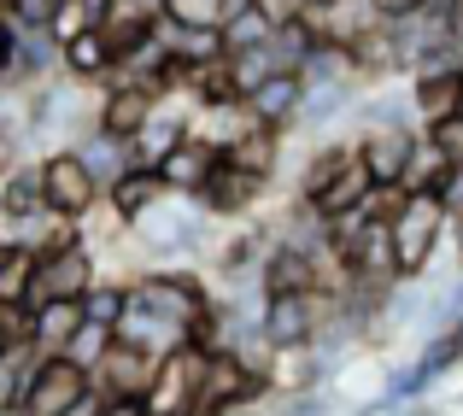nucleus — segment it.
<instances>
[{"instance_id": "nucleus-1", "label": "nucleus", "mask_w": 463, "mask_h": 416, "mask_svg": "<svg viewBox=\"0 0 463 416\" xmlns=\"http://www.w3.org/2000/svg\"><path fill=\"white\" fill-rule=\"evenodd\" d=\"M217 352L200 346H170L165 358L153 364V382H147V416H200V393H205V370H212Z\"/></svg>"}, {"instance_id": "nucleus-2", "label": "nucleus", "mask_w": 463, "mask_h": 416, "mask_svg": "<svg viewBox=\"0 0 463 416\" xmlns=\"http://www.w3.org/2000/svg\"><path fill=\"white\" fill-rule=\"evenodd\" d=\"M387 229H393L399 276H422L429 259H434V241H440V229H446V205L434 200V194H399Z\"/></svg>"}, {"instance_id": "nucleus-3", "label": "nucleus", "mask_w": 463, "mask_h": 416, "mask_svg": "<svg viewBox=\"0 0 463 416\" xmlns=\"http://www.w3.org/2000/svg\"><path fill=\"white\" fill-rule=\"evenodd\" d=\"M89 399H94V375L77 358H65V352H53V358L42 352V364L30 375V393H24V416H82Z\"/></svg>"}, {"instance_id": "nucleus-4", "label": "nucleus", "mask_w": 463, "mask_h": 416, "mask_svg": "<svg viewBox=\"0 0 463 416\" xmlns=\"http://www.w3.org/2000/svg\"><path fill=\"white\" fill-rule=\"evenodd\" d=\"M100 194H106V188L94 182V170L82 165L77 147L42 158V205L59 217V223H77L82 212H94V200H100Z\"/></svg>"}, {"instance_id": "nucleus-5", "label": "nucleus", "mask_w": 463, "mask_h": 416, "mask_svg": "<svg viewBox=\"0 0 463 416\" xmlns=\"http://www.w3.org/2000/svg\"><path fill=\"white\" fill-rule=\"evenodd\" d=\"M129 305H141L147 317H158V323H170V328H182L188 335V323L205 311V288L194 276H141L136 288H129Z\"/></svg>"}, {"instance_id": "nucleus-6", "label": "nucleus", "mask_w": 463, "mask_h": 416, "mask_svg": "<svg viewBox=\"0 0 463 416\" xmlns=\"http://www.w3.org/2000/svg\"><path fill=\"white\" fill-rule=\"evenodd\" d=\"M270 393V370H247L241 358L217 352L212 370H205V393H200V416H235L241 405Z\"/></svg>"}, {"instance_id": "nucleus-7", "label": "nucleus", "mask_w": 463, "mask_h": 416, "mask_svg": "<svg viewBox=\"0 0 463 416\" xmlns=\"http://www.w3.org/2000/svg\"><path fill=\"white\" fill-rule=\"evenodd\" d=\"M89 288H94V252H89V241H77V247H65V252L35 259V288H30V305H24V311H35V305H47V299H82Z\"/></svg>"}, {"instance_id": "nucleus-8", "label": "nucleus", "mask_w": 463, "mask_h": 416, "mask_svg": "<svg viewBox=\"0 0 463 416\" xmlns=\"http://www.w3.org/2000/svg\"><path fill=\"white\" fill-rule=\"evenodd\" d=\"M158 100L165 94L147 89V82H112L106 89V100H100V118H94V129H100L106 141H136L141 129H147V118L158 112Z\"/></svg>"}, {"instance_id": "nucleus-9", "label": "nucleus", "mask_w": 463, "mask_h": 416, "mask_svg": "<svg viewBox=\"0 0 463 416\" xmlns=\"http://www.w3.org/2000/svg\"><path fill=\"white\" fill-rule=\"evenodd\" d=\"M411 112L429 129L463 112V59H440V65H422L411 77Z\"/></svg>"}, {"instance_id": "nucleus-10", "label": "nucleus", "mask_w": 463, "mask_h": 416, "mask_svg": "<svg viewBox=\"0 0 463 416\" xmlns=\"http://www.w3.org/2000/svg\"><path fill=\"white\" fill-rule=\"evenodd\" d=\"M358 165L370 170V182L375 188H393L399 194V182H405V170H411V153H417V136L411 129H382V124H370L358 136Z\"/></svg>"}, {"instance_id": "nucleus-11", "label": "nucleus", "mask_w": 463, "mask_h": 416, "mask_svg": "<svg viewBox=\"0 0 463 416\" xmlns=\"http://www.w3.org/2000/svg\"><path fill=\"white\" fill-rule=\"evenodd\" d=\"M264 340L276 352H299L311 346V328H317V293H282V299H264V317H259Z\"/></svg>"}, {"instance_id": "nucleus-12", "label": "nucleus", "mask_w": 463, "mask_h": 416, "mask_svg": "<svg viewBox=\"0 0 463 416\" xmlns=\"http://www.w3.org/2000/svg\"><path fill=\"white\" fill-rule=\"evenodd\" d=\"M306 89H311V82L299 77V71H270V77L247 94V112L259 118V124L282 129V124H294V118L306 112Z\"/></svg>"}, {"instance_id": "nucleus-13", "label": "nucleus", "mask_w": 463, "mask_h": 416, "mask_svg": "<svg viewBox=\"0 0 463 416\" xmlns=\"http://www.w3.org/2000/svg\"><path fill=\"white\" fill-rule=\"evenodd\" d=\"M264 194V182L259 176H247V170H235L223 153H217V165H212V176L194 188V200L205 205V212H217V217H235V212H247L252 200Z\"/></svg>"}, {"instance_id": "nucleus-14", "label": "nucleus", "mask_w": 463, "mask_h": 416, "mask_svg": "<svg viewBox=\"0 0 463 416\" xmlns=\"http://www.w3.org/2000/svg\"><path fill=\"white\" fill-rule=\"evenodd\" d=\"M212 165H217V147L205 141L200 129H188V136L158 158V182H165L170 194H194L205 176H212Z\"/></svg>"}, {"instance_id": "nucleus-15", "label": "nucleus", "mask_w": 463, "mask_h": 416, "mask_svg": "<svg viewBox=\"0 0 463 416\" xmlns=\"http://www.w3.org/2000/svg\"><path fill=\"white\" fill-rule=\"evenodd\" d=\"M264 299H282V293H317V259L299 241H282V247L264 252Z\"/></svg>"}, {"instance_id": "nucleus-16", "label": "nucleus", "mask_w": 463, "mask_h": 416, "mask_svg": "<svg viewBox=\"0 0 463 416\" xmlns=\"http://www.w3.org/2000/svg\"><path fill=\"white\" fill-rule=\"evenodd\" d=\"M306 18L317 24V35H323L328 47H358L364 35L382 30V12H375V0H340V6L306 12Z\"/></svg>"}, {"instance_id": "nucleus-17", "label": "nucleus", "mask_w": 463, "mask_h": 416, "mask_svg": "<svg viewBox=\"0 0 463 416\" xmlns=\"http://www.w3.org/2000/svg\"><path fill=\"white\" fill-rule=\"evenodd\" d=\"M223 158L235 170H247V176H259V182H270V170H276V158H282V129H270V124H259V118L247 112V129H241L235 141L223 147Z\"/></svg>"}, {"instance_id": "nucleus-18", "label": "nucleus", "mask_w": 463, "mask_h": 416, "mask_svg": "<svg viewBox=\"0 0 463 416\" xmlns=\"http://www.w3.org/2000/svg\"><path fill=\"white\" fill-rule=\"evenodd\" d=\"M89 323V311H82V299H47V305H35L30 311V340H35V352H65L71 340H77V328Z\"/></svg>"}, {"instance_id": "nucleus-19", "label": "nucleus", "mask_w": 463, "mask_h": 416, "mask_svg": "<svg viewBox=\"0 0 463 416\" xmlns=\"http://www.w3.org/2000/svg\"><path fill=\"white\" fill-rule=\"evenodd\" d=\"M153 364H158V358H147L141 346H124V340H112V352L94 364V382H100L106 393H147Z\"/></svg>"}, {"instance_id": "nucleus-20", "label": "nucleus", "mask_w": 463, "mask_h": 416, "mask_svg": "<svg viewBox=\"0 0 463 416\" xmlns=\"http://www.w3.org/2000/svg\"><path fill=\"white\" fill-rule=\"evenodd\" d=\"M370 194H375V182H370V170L358 165V153H352V165L340 170V176L328 182L323 194H317V200H311V212L323 217V223H340V217H352L364 200H370Z\"/></svg>"}, {"instance_id": "nucleus-21", "label": "nucleus", "mask_w": 463, "mask_h": 416, "mask_svg": "<svg viewBox=\"0 0 463 416\" xmlns=\"http://www.w3.org/2000/svg\"><path fill=\"white\" fill-rule=\"evenodd\" d=\"M158 200H165V182H158V170H136V165H129L118 182H106V205H112L124 223L147 217Z\"/></svg>"}, {"instance_id": "nucleus-22", "label": "nucleus", "mask_w": 463, "mask_h": 416, "mask_svg": "<svg viewBox=\"0 0 463 416\" xmlns=\"http://www.w3.org/2000/svg\"><path fill=\"white\" fill-rule=\"evenodd\" d=\"M59 65H65L77 82H100V77L118 71V53H112V42H106V30H82L77 42L59 47Z\"/></svg>"}, {"instance_id": "nucleus-23", "label": "nucleus", "mask_w": 463, "mask_h": 416, "mask_svg": "<svg viewBox=\"0 0 463 416\" xmlns=\"http://www.w3.org/2000/svg\"><path fill=\"white\" fill-rule=\"evenodd\" d=\"M136 229L153 252H188L194 247V217L176 212V205H165V200H158L147 217H136Z\"/></svg>"}, {"instance_id": "nucleus-24", "label": "nucleus", "mask_w": 463, "mask_h": 416, "mask_svg": "<svg viewBox=\"0 0 463 416\" xmlns=\"http://www.w3.org/2000/svg\"><path fill=\"white\" fill-rule=\"evenodd\" d=\"M247 0H158V18L170 30H223Z\"/></svg>"}, {"instance_id": "nucleus-25", "label": "nucleus", "mask_w": 463, "mask_h": 416, "mask_svg": "<svg viewBox=\"0 0 463 416\" xmlns=\"http://www.w3.org/2000/svg\"><path fill=\"white\" fill-rule=\"evenodd\" d=\"M35 364H42L35 340H12V352L0 358V411H6V416H24V393H30Z\"/></svg>"}, {"instance_id": "nucleus-26", "label": "nucleus", "mask_w": 463, "mask_h": 416, "mask_svg": "<svg viewBox=\"0 0 463 416\" xmlns=\"http://www.w3.org/2000/svg\"><path fill=\"white\" fill-rule=\"evenodd\" d=\"M182 136H188V124H182V118H170L165 106H158V112L147 118V129L129 141V165H136V170H158V158H165Z\"/></svg>"}, {"instance_id": "nucleus-27", "label": "nucleus", "mask_w": 463, "mask_h": 416, "mask_svg": "<svg viewBox=\"0 0 463 416\" xmlns=\"http://www.w3.org/2000/svg\"><path fill=\"white\" fill-rule=\"evenodd\" d=\"M35 288V247H0V311H24Z\"/></svg>"}, {"instance_id": "nucleus-28", "label": "nucleus", "mask_w": 463, "mask_h": 416, "mask_svg": "<svg viewBox=\"0 0 463 416\" xmlns=\"http://www.w3.org/2000/svg\"><path fill=\"white\" fill-rule=\"evenodd\" d=\"M317 47H328V42L317 35V24H311V18L282 24V30L270 35V59H276V71H306V59L317 53Z\"/></svg>"}, {"instance_id": "nucleus-29", "label": "nucleus", "mask_w": 463, "mask_h": 416, "mask_svg": "<svg viewBox=\"0 0 463 416\" xmlns=\"http://www.w3.org/2000/svg\"><path fill=\"white\" fill-rule=\"evenodd\" d=\"M0 212H6L12 223H30L35 212H47V205H42V165L12 170V176H6V188H0Z\"/></svg>"}, {"instance_id": "nucleus-30", "label": "nucleus", "mask_w": 463, "mask_h": 416, "mask_svg": "<svg viewBox=\"0 0 463 416\" xmlns=\"http://www.w3.org/2000/svg\"><path fill=\"white\" fill-rule=\"evenodd\" d=\"M270 35H276V30L264 24V12L247 0V6H241L235 18L223 24V53H252V47H270Z\"/></svg>"}, {"instance_id": "nucleus-31", "label": "nucleus", "mask_w": 463, "mask_h": 416, "mask_svg": "<svg viewBox=\"0 0 463 416\" xmlns=\"http://www.w3.org/2000/svg\"><path fill=\"white\" fill-rule=\"evenodd\" d=\"M446 176H452V165H446V158L434 153L429 141H417V153H411V170H405V182H399V194H440Z\"/></svg>"}, {"instance_id": "nucleus-32", "label": "nucleus", "mask_w": 463, "mask_h": 416, "mask_svg": "<svg viewBox=\"0 0 463 416\" xmlns=\"http://www.w3.org/2000/svg\"><path fill=\"white\" fill-rule=\"evenodd\" d=\"M82 311H89L94 328H118L129 311V288H118V281H94L89 293H82Z\"/></svg>"}, {"instance_id": "nucleus-33", "label": "nucleus", "mask_w": 463, "mask_h": 416, "mask_svg": "<svg viewBox=\"0 0 463 416\" xmlns=\"http://www.w3.org/2000/svg\"><path fill=\"white\" fill-rule=\"evenodd\" d=\"M165 42L182 65H205V59H223V30H170L165 24Z\"/></svg>"}, {"instance_id": "nucleus-34", "label": "nucleus", "mask_w": 463, "mask_h": 416, "mask_svg": "<svg viewBox=\"0 0 463 416\" xmlns=\"http://www.w3.org/2000/svg\"><path fill=\"white\" fill-rule=\"evenodd\" d=\"M346 165H352V147H335V141H328L323 153H317L311 165H306V176H299V194H306V205H311L317 194H323V188H328V182H335Z\"/></svg>"}, {"instance_id": "nucleus-35", "label": "nucleus", "mask_w": 463, "mask_h": 416, "mask_svg": "<svg viewBox=\"0 0 463 416\" xmlns=\"http://www.w3.org/2000/svg\"><path fill=\"white\" fill-rule=\"evenodd\" d=\"M77 153H82V165H89L94 170V182H100V188H106V182H118V176H124V170H129V147L124 141H94V147H77Z\"/></svg>"}, {"instance_id": "nucleus-36", "label": "nucleus", "mask_w": 463, "mask_h": 416, "mask_svg": "<svg viewBox=\"0 0 463 416\" xmlns=\"http://www.w3.org/2000/svg\"><path fill=\"white\" fill-rule=\"evenodd\" d=\"M229 71H235V89H241V100H247V94L276 71V59H270V47H252V53H229Z\"/></svg>"}, {"instance_id": "nucleus-37", "label": "nucleus", "mask_w": 463, "mask_h": 416, "mask_svg": "<svg viewBox=\"0 0 463 416\" xmlns=\"http://www.w3.org/2000/svg\"><path fill=\"white\" fill-rule=\"evenodd\" d=\"M458 358H463V335H458V328H440V335L422 346V358H417V364H422L429 375H440V370H452Z\"/></svg>"}, {"instance_id": "nucleus-38", "label": "nucleus", "mask_w": 463, "mask_h": 416, "mask_svg": "<svg viewBox=\"0 0 463 416\" xmlns=\"http://www.w3.org/2000/svg\"><path fill=\"white\" fill-rule=\"evenodd\" d=\"M106 352H112V328H94V323H82V328H77V340L65 346V358H77L82 370H89V364H100Z\"/></svg>"}, {"instance_id": "nucleus-39", "label": "nucleus", "mask_w": 463, "mask_h": 416, "mask_svg": "<svg viewBox=\"0 0 463 416\" xmlns=\"http://www.w3.org/2000/svg\"><path fill=\"white\" fill-rule=\"evenodd\" d=\"M82 30H94V18L77 6V0H59V6H53V24H47V35H53V42L65 47V42H77Z\"/></svg>"}, {"instance_id": "nucleus-40", "label": "nucleus", "mask_w": 463, "mask_h": 416, "mask_svg": "<svg viewBox=\"0 0 463 416\" xmlns=\"http://www.w3.org/2000/svg\"><path fill=\"white\" fill-rule=\"evenodd\" d=\"M0 6H6V18L18 24V30H47L59 0H0Z\"/></svg>"}, {"instance_id": "nucleus-41", "label": "nucleus", "mask_w": 463, "mask_h": 416, "mask_svg": "<svg viewBox=\"0 0 463 416\" xmlns=\"http://www.w3.org/2000/svg\"><path fill=\"white\" fill-rule=\"evenodd\" d=\"M429 147L446 158V165H463V112L446 118V124H434V129H429Z\"/></svg>"}, {"instance_id": "nucleus-42", "label": "nucleus", "mask_w": 463, "mask_h": 416, "mask_svg": "<svg viewBox=\"0 0 463 416\" xmlns=\"http://www.w3.org/2000/svg\"><path fill=\"white\" fill-rule=\"evenodd\" d=\"M18 42H24V30L6 18V12H0V89H6V82H18Z\"/></svg>"}, {"instance_id": "nucleus-43", "label": "nucleus", "mask_w": 463, "mask_h": 416, "mask_svg": "<svg viewBox=\"0 0 463 416\" xmlns=\"http://www.w3.org/2000/svg\"><path fill=\"white\" fill-rule=\"evenodd\" d=\"M89 416H147V399L141 393H106Z\"/></svg>"}, {"instance_id": "nucleus-44", "label": "nucleus", "mask_w": 463, "mask_h": 416, "mask_svg": "<svg viewBox=\"0 0 463 416\" xmlns=\"http://www.w3.org/2000/svg\"><path fill=\"white\" fill-rule=\"evenodd\" d=\"M429 382H434V375L422 370V364H411V370H399V375H393V387H387V399H411V393H422Z\"/></svg>"}, {"instance_id": "nucleus-45", "label": "nucleus", "mask_w": 463, "mask_h": 416, "mask_svg": "<svg viewBox=\"0 0 463 416\" xmlns=\"http://www.w3.org/2000/svg\"><path fill=\"white\" fill-rule=\"evenodd\" d=\"M434 200L446 205V217H463V165H452V176H446V188Z\"/></svg>"}, {"instance_id": "nucleus-46", "label": "nucleus", "mask_w": 463, "mask_h": 416, "mask_svg": "<svg viewBox=\"0 0 463 416\" xmlns=\"http://www.w3.org/2000/svg\"><path fill=\"white\" fill-rule=\"evenodd\" d=\"M422 6H429V0H375V12H382V24H405V18H417Z\"/></svg>"}, {"instance_id": "nucleus-47", "label": "nucleus", "mask_w": 463, "mask_h": 416, "mask_svg": "<svg viewBox=\"0 0 463 416\" xmlns=\"http://www.w3.org/2000/svg\"><path fill=\"white\" fill-rule=\"evenodd\" d=\"M6 147H12V141H6V124H0V158H6Z\"/></svg>"}, {"instance_id": "nucleus-48", "label": "nucleus", "mask_w": 463, "mask_h": 416, "mask_svg": "<svg viewBox=\"0 0 463 416\" xmlns=\"http://www.w3.org/2000/svg\"><path fill=\"white\" fill-rule=\"evenodd\" d=\"M458 252H463V217H458Z\"/></svg>"}, {"instance_id": "nucleus-49", "label": "nucleus", "mask_w": 463, "mask_h": 416, "mask_svg": "<svg viewBox=\"0 0 463 416\" xmlns=\"http://www.w3.org/2000/svg\"><path fill=\"white\" fill-rule=\"evenodd\" d=\"M399 416H429V411H399Z\"/></svg>"}, {"instance_id": "nucleus-50", "label": "nucleus", "mask_w": 463, "mask_h": 416, "mask_svg": "<svg viewBox=\"0 0 463 416\" xmlns=\"http://www.w3.org/2000/svg\"><path fill=\"white\" fill-rule=\"evenodd\" d=\"M452 328H458V335H463V317H458V323H452Z\"/></svg>"}]
</instances>
